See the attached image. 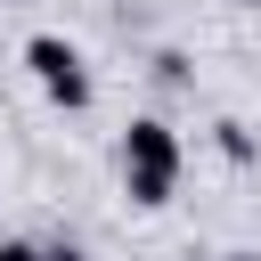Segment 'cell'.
I'll return each instance as SVG.
<instances>
[{
	"label": "cell",
	"instance_id": "obj_5",
	"mask_svg": "<svg viewBox=\"0 0 261 261\" xmlns=\"http://www.w3.org/2000/svg\"><path fill=\"white\" fill-rule=\"evenodd\" d=\"M220 261H261V253H220Z\"/></svg>",
	"mask_w": 261,
	"mask_h": 261
},
{
	"label": "cell",
	"instance_id": "obj_7",
	"mask_svg": "<svg viewBox=\"0 0 261 261\" xmlns=\"http://www.w3.org/2000/svg\"><path fill=\"white\" fill-rule=\"evenodd\" d=\"M0 8H8V0H0Z\"/></svg>",
	"mask_w": 261,
	"mask_h": 261
},
{
	"label": "cell",
	"instance_id": "obj_6",
	"mask_svg": "<svg viewBox=\"0 0 261 261\" xmlns=\"http://www.w3.org/2000/svg\"><path fill=\"white\" fill-rule=\"evenodd\" d=\"M237 8H261V0H237Z\"/></svg>",
	"mask_w": 261,
	"mask_h": 261
},
{
	"label": "cell",
	"instance_id": "obj_3",
	"mask_svg": "<svg viewBox=\"0 0 261 261\" xmlns=\"http://www.w3.org/2000/svg\"><path fill=\"white\" fill-rule=\"evenodd\" d=\"M0 261H41V245H24V237H0Z\"/></svg>",
	"mask_w": 261,
	"mask_h": 261
},
{
	"label": "cell",
	"instance_id": "obj_4",
	"mask_svg": "<svg viewBox=\"0 0 261 261\" xmlns=\"http://www.w3.org/2000/svg\"><path fill=\"white\" fill-rule=\"evenodd\" d=\"M41 261H82V245H41Z\"/></svg>",
	"mask_w": 261,
	"mask_h": 261
},
{
	"label": "cell",
	"instance_id": "obj_1",
	"mask_svg": "<svg viewBox=\"0 0 261 261\" xmlns=\"http://www.w3.org/2000/svg\"><path fill=\"white\" fill-rule=\"evenodd\" d=\"M122 188H130V204H171V188H179V139H171V122H155V114H139L130 130H122Z\"/></svg>",
	"mask_w": 261,
	"mask_h": 261
},
{
	"label": "cell",
	"instance_id": "obj_2",
	"mask_svg": "<svg viewBox=\"0 0 261 261\" xmlns=\"http://www.w3.org/2000/svg\"><path fill=\"white\" fill-rule=\"evenodd\" d=\"M24 65H33V82L49 90V106H65V114H82V106L98 98V82H90L82 49H73V41H57V33H33V41H24Z\"/></svg>",
	"mask_w": 261,
	"mask_h": 261
}]
</instances>
